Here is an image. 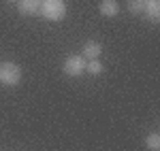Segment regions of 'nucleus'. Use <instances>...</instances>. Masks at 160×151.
I'll return each mask as SVG.
<instances>
[{
    "label": "nucleus",
    "mask_w": 160,
    "mask_h": 151,
    "mask_svg": "<svg viewBox=\"0 0 160 151\" xmlns=\"http://www.w3.org/2000/svg\"><path fill=\"white\" fill-rule=\"evenodd\" d=\"M17 11H19V15H26V17L38 15L41 0H17Z\"/></svg>",
    "instance_id": "obj_4"
},
{
    "label": "nucleus",
    "mask_w": 160,
    "mask_h": 151,
    "mask_svg": "<svg viewBox=\"0 0 160 151\" xmlns=\"http://www.w3.org/2000/svg\"><path fill=\"white\" fill-rule=\"evenodd\" d=\"M7 2H17V0H7Z\"/></svg>",
    "instance_id": "obj_11"
},
{
    "label": "nucleus",
    "mask_w": 160,
    "mask_h": 151,
    "mask_svg": "<svg viewBox=\"0 0 160 151\" xmlns=\"http://www.w3.org/2000/svg\"><path fill=\"white\" fill-rule=\"evenodd\" d=\"M22 66L15 62H2L0 64V83L2 85H7V87H15V85H19V81H22Z\"/></svg>",
    "instance_id": "obj_2"
},
{
    "label": "nucleus",
    "mask_w": 160,
    "mask_h": 151,
    "mask_svg": "<svg viewBox=\"0 0 160 151\" xmlns=\"http://www.w3.org/2000/svg\"><path fill=\"white\" fill-rule=\"evenodd\" d=\"M100 55H102V45H100L98 40H88V43H83L81 58H86V60H98Z\"/></svg>",
    "instance_id": "obj_5"
},
{
    "label": "nucleus",
    "mask_w": 160,
    "mask_h": 151,
    "mask_svg": "<svg viewBox=\"0 0 160 151\" xmlns=\"http://www.w3.org/2000/svg\"><path fill=\"white\" fill-rule=\"evenodd\" d=\"M41 2H43V0H41Z\"/></svg>",
    "instance_id": "obj_12"
},
{
    "label": "nucleus",
    "mask_w": 160,
    "mask_h": 151,
    "mask_svg": "<svg viewBox=\"0 0 160 151\" xmlns=\"http://www.w3.org/2000/svg\"><path fill=\"white\" fill-rule=\"evenodd\" d=\"M38 13L47 21H62L66 17V2L64 0H43Z\"/></svg>",
    "instance_id": "obj_1"
},
{
    "label": "nucleus",
    "mask_w": 160,
    "mask_h": 151,
    "mask_svg": "<svg viewBox=\"0 0 160 151\" xmlns=\"http://www.w3.org/2000/svg\"><path fill=\"white\" fill-rule=\"evenodd\" d=\"M143 15L148 17L149 21H160V0H145V9Z\"/></svg>",
    "instance_id": "obj_7"
},
{
    "label": "nucleus",
    "mask_w": 160,
    "mask_h": 151,
    "mask_svg": "<svg viewBox=\"0 0 160 151\" xmlns=\"http://www.w3.org/2000/svg\"><path fill=\"white\" fill-rule=\"evenodd\" d=\"M145 147H148L149 151H160V134H156V132L148 134V139H145Z\"/></svg>",
    "instance_id": "obj_10"
},
{
    "label": "nucleus",
    "mask_w": 160,
    "mask_h": 151,
    "mask_svg": "<svg viewBox=\"0 0 160 151\" xmlns=\"http://www.w3.org/2000/svg\"><path fill=\"white\" fill-rule=\"evenodd\" d=\"M98 13L102 17H118L120 15V2L118 0H100L98 4Z\"/></svg>",
    "instance_id": "obj_6"
},
{
    "label": "nucleus",
    "mask_w": 160,
    "mask_h": 151,
    "mask_svg": "<svg viewBox=\"0 0 160 151\" xmlns=\"http://www.w3.org/2000/svg\"><path fill=\"white\" fill-rule=\"evenodd\" d=\"M128 13L130 15H143V9H145V0H128Z\"/></svg>",
    "instance_id": "obj_9"
},
{
    "label": "nucleus",
    "mask_w": 160,
    "mask_h": 151,
    "mask_svg": "<svg viewBox=\"0 0 160 151\" xmlns=\"http://www.w3.org/2000/svg\"><path fill=\"white\" fill-rule=\"evenodd\" d=\"M86 64H88V60L81 58V55H68L64 60V64H62V70L68 77H81L86 73Z\"/></svg>",
    "instance_id": "obj_3"
},
{
    "label": "nucleus",
    "mask_w": 160,
    "mask_h": 151,
    "mask_svg": "<svg viewBox=\"0 0 160 151\" xmlns=\"http://www.w3.org/2000/svg\"><path fill=\"white\" fill-rule=\"evenodd\" d=\"M86 73H90L92 77L102 75V73H105V66H102V62H100V60H88V64H86Z\"/></svg>",
    "instance_id": "obj_8"
}]
</instances>
